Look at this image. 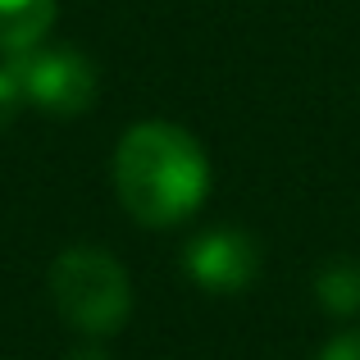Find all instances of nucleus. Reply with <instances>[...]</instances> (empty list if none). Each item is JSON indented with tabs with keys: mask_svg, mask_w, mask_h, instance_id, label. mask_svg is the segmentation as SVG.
<instances>
[{
	"mask_svg": "<svg viewBox=\"0 0 360 360\" xmlns=\"http://www.w3.org/2000/svg\"><path fill=\"white\" fill-rule=\"evenodd\" d=\"M115 192L146 229H174L201 210L210 192V160L178 123H137L115 150Z\"/></svg>",
	"mask_w": 360,
	"mask_h": 360,
	"instance_id": "1",
	"label": "nucleus"
},
{
	"mask_svg": "<svg viewBox=\"0 0 360 360\" xmlns=\"http://www.w3.org/2000/svg\"><path fill=\"white\" fill-rule=\"evenodd\" d=\"M51 297L64 324L87 338L119 333L132 310L128 274L101 246H73L51 264Z\"/></svg>",
	"mask_w": 360,
	"mask_h": 360,
	"instance_id": "2",
	"label": "nucleus"
},
{
	"mask_svg": "<svg viewBox=\"0 0 360 360\" xmlns=\"http://www.w3.org/2000/svg\"><path fill=\"white\" fill-rule=\"evenodd\" d=\"M23 101L46 115H82L96 101V69L73 46H32L23 55H9Z\"/></svg>",
	"mask_w": 360,
	"mask_h": 360,
	"instance_id": "3",
	"label": "nucleus"
},
{
	"mask_svg": "<svg viewBox=\"0 0 360 360\" xmlns=\"http://www.w3.org/2000/svg\"><path fill=\"white\" fill-rule=\"evenodd\" d=\"M183 264L205 292H242L255 278V269H260V255H255V242L246 233L214 229V233H201L187 246Z\"/></svg>",
	"mask_w": 360,
	"mask_h": 360,
	"instance_id": "4",
	"label": "nucleus"
},
{
	"mask_svg": "<svg viewBox=\"0 0 360 360\" xmlns=\"http://www.w3.org/2000/svg\"><path fill=\"white\" fill-rule=\"evenodd\" d=\"M55 23V0H0V51L23 55L46 41Z\"/></svg>",
	"mask_w": 360,
	"mask_h": 360,
	"instance_id": "5",
	"label": "nucleus"
},
{
	"mask_svg": "<svg viewBox=\"0 0 360 360\" xmlns=\"http://www.w3.org/2000/svg\"><path fill=\"white\" fill-rule=\"evenodd\" d=\"M319 297H324L328 310H338V315H352L360 306V269L352 264H338V269H328L324 278H319Z\"/></svg>",
	"mask_w": 360,
	"mask_h": 360,
	"instance_id": "6",
	"label": "nucleus"
},
{
	"mask_svg": "<svg viewBox=\"0 0 360 360\" xmlns=\"http://www.w3.org/2000/svg\"><path fill=\"white\" fill-rule=\"evenodd\" d=\"M23 105H27V101H23V87H18L14 69H0V128H5V123H14V115Z\"/></svg>",
	"mask_w": 360,
	"mask_h": 360,
	"instance_id": "7",
	"label": "nucleus"
},
{
	"mask_svg": "<svg viewBox=\"0 0 360 360\" xmlns=\"http://www.w3.org/2000/svg\"><path fill=\"white\" fill-rule=\"evenodd\" d=\"M319 360H360V328H352V333H338L333 342L319 352Z\"/></svg>",
	"mask_w": 360,
	"mask_h": 360,
	"instance_id": "8",
	"label": "nucleus"
}]
</instances>
